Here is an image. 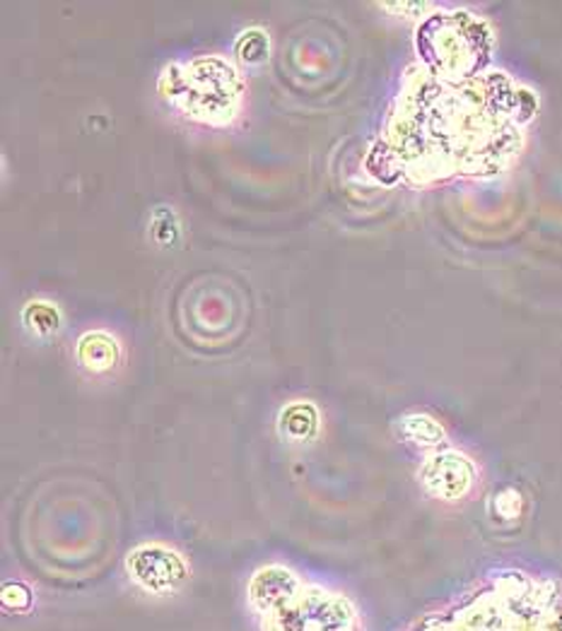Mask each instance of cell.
Wrapping results in <instances>:
<instances>
[{
    "mask_svg": "<svg viewBox=\"0 0 562 631\" xmlns=\"http://www.w3.org/2000/svg\"><path fill=\"white\" fill-rule=\"evenodd\" d=\"M237 56L249 66L265 61L269 59V37L259 30H251L242 34V39L237 41Z\"/></svg>",
    "mask_w": 562,
    "mask_h": 631,
    "instance_id": "obj_10",
    "label": "cell"
},
{
    "mask_svg": "<svg viewBox=\"0 0 562 631\" xmlns=\"http://www.w3.org/2000/svg\"><path fill=\"white\" fill-rule=\"evenodd\" d=\"M317 429H319V414L314 405L292 403L280 412V434L294 443L309 441L317 434Z\"/></svg>",
    "mask_w": 562,
    "mask_h": 631,
    "instance_id": "obj_8",
    "label": "cell"
},
{
    "mask_svg": "<svg viewBox=\"0 0 562 631\" xmlns=\"http://www.w3.org/2000/svg\"><path fill=\"white\" fill-rule=\"evenodd\" d=\"M411 631H562V593L553 581L500 573Z\"/></svg>",
    "mask_w": 562,
    "mask_h": 631,
    "instance_id": "obj_1",
    "label": "cell"
},
{
    "mask_svg": "<svg viewBox=\"0 0 562 631\" xmlns=\"http://www.w3.org/2000/svg\"><path fill=\"white\" fill-rule=\"evenodd\" d=\"M397 429H399V437L415 449H440L446 441L444 427L423 412L405 414V418L399 420Z\"/></svg>",
    "mask_w": 562,
    "mask_h": 631,
    "instance_id": "obj_7",
    "label": "cell"
},
{
    "mask_svg": "<svg viewBox=\"0 0 562 631\" xmlns=\"http://www.w3.org/2000/svg\"><path fill=\"white\" fill-rule=\"evenodd\" d=\"M121 360V348L117 338L104 331L86 333L78 340V362L92 374H107Z\"/></svg>",
    "mask_w": 562,
    "mask_h": 631,
    "instance_id": "obj_6",
    "label": "cell"
},
{
    "mask_svg": "<svg viewBox=\"0 0 562 631\" xmlns=\"http://www.w3.org/2000/svg\"><path fill=\"white\" fill-rule=\"evenodd\" d=\"M263 631H358V612L348 598L304 585L285 610L265 617Z\"/></svg>",
    "mask_w": 562,
    "mask_h": 631,
    "instance_id": "obj_2",
    "label": "cell"
},
{
    "mask_svg": "<svg viewBox=\"0 0 562 631\" xmlns=\"http://www.w3.org/2000/svg\"><path fill=\"white\" fill-rule=\"evenodd\" d=\"M3 605L12 610H27L32 605V591L22 583H8L3 588Z\"/></svg>",
    "mask_w": 562,
    "mask_h": 631,
    "instance_id": "obj_11",
    "label": "cell"
},
{
    "mask_svg": "<svg viewBox=\"0 0 562 631\" xmlns=\"http://www.w3.org/2000/svg\"><path fill=\"white\" fill-rule=\"evenodd\" d=\"M493 507L498 509L500 519L512 521V519H516V513L522 511V497H519V492H514V490H504L495 497Z\"/></svg>",
    "mask_w": 562,
    "mask_h": 631,
    "instance_id": "obj_12",
    "label": "cell"
},
{
    "mask_svg": "<svg viewBox=\"0 0 562 631\" xmlns=\"http://www.w3.org/2000/svg\"><path fill=\"white\" fill-rule=\"evenodd\" d=\"M302 588L304 583L294 571L280 564L263 567L249 581V605L254 608L261 620H265V617L285 610L302 593Z\"/></svg>",
    "mask_w": 562,
    "mask_h": 631,
    "instance_id": "obj_5",
    "label": "cell"
},
{
    "mask_svg": "<svg viewBox=\"0 0 562 631\" xmlns=\"http://www.w3.org/2000/svg\"><path fill=\"white\" fill-rule=\"evenodd\" d=\"M126 571L131 581L150 595L177 593L189 581L184 557L160 542H145L131 550L126 557Z\"/></svg>",
    "mask_w": 562,
    "mask_h": 631,
    "instance_id": "obj_3",
    "label": "cell"
},
{
    "mask_svg": "<svg viewBox=\"0 0 562 631\" xmlns=\"http://www.w3.org/2000/svg\"><path fill=\"white\" fill-rule=\"evenodd\" d=\"M418 478L430 497L440 501H461L471 494L478 472L469 455L446 449L432 453L420 465Z\"/></svg>",
    "mask_w": 562,
    "mask_h": 631,
    "instance_id": "obj_4",
    "label": "cell"
},
{
    "mask_svg": "<svg viewBox=\"0 0 562 631\" xmlns=\"http://www.w3.org/2000/svg\"><path fill=\"white\" fill-rule=\"evenodd\" d=\"M22 321L34 335H51L61 328V313L49 301H32L24 307Z\"/></svg>",
    "mask_w": 562,
    "mask_h": 631,
    "instance_id": "obj_9",
    "label": "cell"
}]
</instances>
